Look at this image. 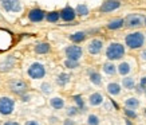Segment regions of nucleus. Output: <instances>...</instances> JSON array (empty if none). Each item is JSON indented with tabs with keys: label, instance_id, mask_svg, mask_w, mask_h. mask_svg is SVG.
<instances>
[{
	"label": "nucleus",
	"instance_id": "obj_1",
	"mask_svg": "<svg viewBox=\"0 0 146 125\" xmlns=\"http://www.w3.org/2000/svg\"><path fill=\"white\" fill-rule=\"evenodd\" d=\"M107 58L114 61V59H119L121 57L125 55V47L121 43H111L106 50Z\"/></svg>",
	"mask_w": 146,
	"mask_h": 125
},
{
	"label": "nucleus",
	"instance_id": "obj_2",
	"mask_svg": "<svg viewBox=\"0 0 146 125\" xmlns=\"http://www.w3.org/2000/svg\"><path fill=\"white\" fill-rule=\"evenodd\" d=\"M145 42V36L141 32H134V34H129L126 36V45L130 49H139L141 46H143Z\"/></svg>",
	"mask_w": 146,
	"mask_h": 125
},
{
	"label": "nucleus",
	"instance_id": "obj_3",
	"mask_svg": "<svg viewBox=\"0 0 146 125\" xmlns=\"http://www.w3.org/2000/svg\"><path fill=\"white\" fill-rule=\"evenodd\" d=\"M8 88L13 94H16V96H23L24 93H27L28 85H27V82H24L23 80H12V81H9Z\"/></svg>",
	"mask_w": 146,
	"mask_h": 125
},
{
	"label": "nucleus",
	"instance_id": "obj_4",
	"mask_svg": "<svg viewBox=\"0 0 146 125\" xmlns=\"http://www.w3.org/2000/svg\"><path fill=\"white\" fill-rule=\"evenodd\" d=\"M15 109V101L9 97H0V114L9 116Z\"/></svg>",
	"mask_w": 146,
	"mask_h": 125
},
{
	"label": "nucleus",
	"instance_id": "obj_5",
	"mask_svg": "<svg viewBox=\"0 0 146 125\" xmlns=\"http://www.w3.org/2000/svg\"><path fill=\"white\" fill-rule=\"evenodd\" d=\"M28 76L31 77L32 80H40L46 76V67L39 62L32 63L31 66L28 67Z\"/></svg>",
	"mask_w": 146,
	"mask_h": 125
},
{
	"label": "nucleus",
	"instance_id": "obj_6",
	"mask_svg": "<svg viewBox=\"0 0 146 125\" xmlns=\"http://www.w3.org/2000/svg\"><path fill=\"white\" fill-rule=\"evenodd\" d=\"M0 4L7 12H19L22 9L20 0H0Z\"/></svg>",
	"mask_w": 146,
	"mask_h": 125
},
{
	"label": "nucleus",
	"instance_id": "obj_7",
	"mask_svg": "<svg viewBox=\"0 0 146 125\" xmlns=\"http://www.w3.org/2000/svg\"><path fill=\"white\" fill-rule=\"evenodd\" d=\"M64 53H66V57L68 59H74V61H79L80 57H82V54H83V50H82V47H79V46H68V47H66L64 49Z\"/></svg>",
	"mask_w": 146,
	"mask_h": 125
},
{
	"label": "nucleus",
	"instance_id": "obj_8",
	"mask_svg": "<svg viewBox=\"0 0 146 125\" xmlns=\"http://www.w3.org/2000/svg\"><path fill=\"white\" fill-rule=\"evenodd\" d=\"M44 18H46V12L40 8H34L28 12V19H30L32 23H39Z\"/></svg>",
	"mask_w": 146,
	"mask_h": 125
},
{
	"label": "nucleus",
	"instance_id": "obj_9",
	"mask_svg": "<svg viewBox=\"0 0 146 125\" xmlns=\"http://www.w3.org/2000/svg\"><path fill=\"white\" fill-rule=\"evenodd\" d=\"M60 15V19L64 20V22H74V19H75L76 13H75V9L71 8V7H64V8L59 12Z\"/></svg>",
	"mask_w": 146,
	"mask_h": 125
},
{
	"label": "nucleus",
	"instance_id": "obj_10",
	"mask_svg": "<svg viewBox=\"0 0 146 125\" xmlns=\"http://www.w3.org/2000/svg\"><path fill=\"white\" fill-rule=\"evenodd\" d=\"M119 5H121V3L118 0H106L105 3H102L99 11H101V12H111V11H114V9L118 8Z\"/></svg>",
	"mask_w": 146,
	"mask_h": 125
},
{
	"label": "nucleus",
	"instance_id": "obj_11",
	"mask_svg": "<svg viewBox=\"0 0 146 125\" xmlns=\"http://www.w3.org/2000/svg\"><path fill=\"white\" fill-rule=\"evenodd\" d=\"M102 47H103V43H102V40H99V39L90 40L89 45H87V50H89V53L93 54V55H97V54L101 53Z\"/></svg>",
	"mask_w": 146,
	"mask_h": 125
},
{
	"label": "nucleus",
	"instance_id": "obj_12",
	"mask_svg": "<svg viewBox=\"0 0 146 125\" xmlns=\"http://www.w3.org/2000/svg\"><path fill=\"white\" fill-rule=\"evenodd\" d=\"M15 62H16L15 57H12V55L7 57V58L3 61V62L0 63V72H1V73H5V72L12 70L13 66H15Z\"/></svg>",
	"mask_w": 146,
	"mask_h": 125
},
{
	"label": "nucleus",
	"instance_id": "obj_13",
	"mask_svg": "<svg viewBox=\"0 0 146 125\" xmlns=\"http://www.w3.org/2000/svg\"><path fill=\"white\" fill-rule=\"evenodd\" d=\"M125 23L127 24V27H139L143 23V18L141 15H130V16H127Z\"/></svg>",
	"mask_w": 146,
	"mask_h": 125
},
{
	"label": "nucleus",
	"instance_id": "obj_14",
	"mask_svg": "<svg viewBox=\"0 0 146 125\" xmlns=\"http://www.w3.org/2000/svg\"><path fill=\"white\" fill-rule=\"evenodd\" d=\"M50 105L55 109V110H60L64 108V100L62 97H52L50 100Z\"/></svg>",
	"mask_w": 146,
	"mask_h": 125
},
{
	"label": "nucleus",
	"instance_id": "obj_15",
	"mask_svg": "<svg viewBox=\"0 0 146 125\" xmlns=\"http://www.w3.org/2000/svg\"><path fill=\"white\" fill-rule=\"evenodd\" d=\"M89 102L91 106H98L103 102V96L101 93H93L89 97Z\"/></svg>",
	"mask_w": 146,
	"mask_h": 125
},
{
	"label": "nucleus",
	"instance_id": "obj_16",
	"mask_svg": "<svg viewBox=\"0 0 146 125\" xmlns=\"http://www.w3.org/2000/svg\"><path fill=\"white\" fill-rule=\"evenodd\" d=\"M71 80V76L67 74V73H60L59 76L56 77V84L59 86H66Z\"/></svg>",
	"mask_w": 146,
	"mask_h": 125
},
{
	"label": "nucleus",
	"instance_id": "obj_17",
	"mask_svg": "<svg viewBox=\"0 0 146 125\" xmlns=\"http://www.w3.org/2000/svg\"><path fill=\"white\" fill-rule=\"evenodd\" d=\"M50 50H51V46L48 43H39V45L35 46L36 54H47V53H50Z\"/></svg>",
	"mask_w": 146,
	"mask_h": 125
},
{
	"label": "nucleus",
	"instance_id": "obj_18",
	"mask_svg": "<svg viewBox=\"0 0 146 125\" xmlns=\"http://www.w3.org/2000/svg\"><path fill=\"white\" fill-rule=\"evenodd\" d=\"M70 39L72 40L74 43H80V42H83V40L86 39V32L78 31V32H75V34H71Z\"/></svg>",
	"mask_w": 146,
	"mask_h": 125
},
{
	"label": "nucleus",
	"instance_id": "obj_19",
	"mask_svg": "<svg viewBox=\"0 0 146 125\" xmlns=\"http://www.w3.org/2000/svg\"><path fill=\"white\" fill-rule=\"evenodd\" d=\"M123 24H125L123 19H115V20H111V22L107 24V28H110V30H117V28H121Z\"/></svg>",
	"mask_w": 146,
	"mask_h": 125
},
{
	"label": "nucleus",
	"instance_id": "obj_20",
	"mask_svg": "<svg viewBox=\"0 0 146 125\" xmlns=\"http://www.w3.org/2000/svg\"><path fill=\"white\" fill-rule=\"evenodd\" d=\"M75 13L79 16H86V15H89V7L86 4H78L75 8Z\"/></svg>",
	"mask_w": 146,
	"mask_h": 125
},
{
	"label": "nucleus",
	"instance_id": "obj_21",
	"mask_svg": "<svg viewBox=\"0 0 146 125\" xmlns=\"http://www.w3.org/2000/svg\"><path fill=\"white\" fill-rule=\"evenodd\" d=\"M59 18H60V15H59L58 11H52V12H48L46 15V19H47V22H50V23H56L58 20H59Z\"/></svg>",
	"mask_w": 146,
	"mask_h": 125
},
{
	"label": "nucleus",
	"instance_id": "obj_22",
	"mask_svg": "<svg viewBox=\"0 0 146 125\" xmlns=\"http://www.w3.org/2000/svg\"><path fill=\"white\" fill-rule=\"evenodd\" d=\"M107 92H109L111 96H117V94L121 93V86L118 85V84H109Z\"/></svg>",
	"mask_w": 146,
	"mask_h": 125
},
{
	"label": "nucleus",
	"instance_id": "obj_23",
	"mask_svg": "<svg viewBox=\"0 0 146 125\" xmlns=\"http://www.w3.org/2000/svg\"><path fill=\"white\" fill-rule=\"evenodd\" d=\"M103 72L106 73V74H109V76H114L117 69H115V66L113 63H105L103 65Z\"/></svg>",
	"mask_w": 146,
	"mask_h": 125
},
{
	"label": "nucleus",
	"instance_id": "obj_24",
	"mask_svg": "<svg viewBox=\"0 0 146 125\" xmlns=\"http://www.w3.org/2000/svg\"><path fill=\"white\" fill-rule=\"evenodd\" d=\"M90 81L93 82L94 85H101L102 84V78L101 76L95 72H90Z\"/></svg>",
	"mask_w": 146,
	"mask_h": 125
},
{
	"label": "nucleus",
	"instance_id": "obj_25",
	"mask_svg": "<svg viewBox=\"0 0 146 125\" xmlns=\"http://www.w3.org/2000/svg\"><path fill=\"white\" fill-rule=\"evenodd\" d=\"M118 72H119L121 76H126V74H129V72H130V65L126 62H122L118 66Z\"/></svg>",
	"mask_w": 146,
	"mask_h": 125
},
{
	"label": "nucleus",
	"instance_id": "obj_26",
	"mask_svg": "<svg viewBox=\"0 0 146 125\" xmlns=\"http://www.w3.org/2000/svg\"><path fill=\"white\" fill-rule=\"evenodd\" d=\"M122 84H123V88H126V89H133L135 86V81H134V78L127 77V78H123Z\"/></svg>",
	"mask_w": 146,
	"mask_h": 125
},
{
	"label": "nucleus",
	"instance_id": "obj_27",
	"mask_svg": "<svg viewBox=\"0 0 146 125\" xmlns=\"http://www.w3.org/2000/svg\"><path fill=\"white\" fill-rule=\"evenodd\" d=\"M72 100L75 101L76 108H78V109L84 110V101H83V98H82V96H74V97H72Z\"/></svg>",
	"mask_w": 146,
	"mask_h": 125
},
{
	"label": "nucleus",
	"instance_id": "obj_28",
	"mask_svg": "<svg viewBox=\"0 0 146 125\" xmlns=\"http://www.w3.org/2000/svg\"><path fill=\"white\" fill-rule=\"evenodd\" d=\"M64 66L67 69H76V67H79V62L78 61H74V59H68L67 58L64 61Z\"/></svg>",
	"mask_w": 146,
	"mask_h": 125
},
{
	"label": "nucleus",
	"instance_id": "obj_29",
	"mask_svg": "<svg viewBox=\"0 0 146 125\" xmlns=\"http://www.w3.org/2000/svg\"><path fill=\"white\" fill-rule=\"evenodd\" d=\"M138 105H139V102H138L137 98H127L126 100V106H127L129 109H135V108H138Z\"/></svg>",
	"mask_w": 146,
	"mask_h": 125
},
{
	"label": "nucleus",
	"instance_id": "obj_30",
	"mask_svg": "<svg viewBox=\"0 0 146 125\" xmlns=\"http://www.w3.org/2000/svg\"><path fill=\"white\" fill-rule=\"evenodd\" d=\"M40 89H42V93L43 94H50L52 92V86H51V84H48V82H44V84H42Z\"/></svg>",
	"mask_w": 146,
	"mask_h": 125
},
{
	"label": "nucleus",
	"instance_id": "obj_31",
	"mask_svg": "<svg viewBox=\"0 0 146 125\" xmlns=\"http://www.w3.org/2000/svg\"><path fill=\"white\" fill-rule=\"evenodd\" d=\"M66 113H67V116L68 117H74V116H76V114L79 113V109H78L76 106H70V108H67Z\"/></svg>",
	"mask_w": 146,
	"mask_h": 125
},
{
	"label": "nucleus",
	"instance_id": "obj_32",
	"mask_svg": "<svg viewBox=\"0 0 146 125\" xmlns=\"http://www.w3.org/2000/svg\"><path fill=\"white\" fill-rule=\"evenodd\" d=\"M87 124L89 125H99V118L95 114H90L87 118Z\"/></svg>",
	"mask_w": 146,
	"mask_h": 125
},
{
	"label": "nucleus",
	"instance_id": "obj_33",
	"mask_svg": "<svg viewBox=\"0 0 146 125\" xmlns=\"http://www.w3.org/2000/svg\"><path fill=\"white\" fill-rule=\"evenodd\" d=\"M125 113H126V116H129L130 118H135V117H137V113L134 112V110H131V109H129V108L125 110Z\"/></svg>",
	"mask_w": 146,
	"mask_h": 125
},
{
	"label": "nucleus",
	"instance_id": "obj_34",
	"mask_svg": "<svg viewBox=\"0 0 146 125\" xmlns=\"http://www.w3.org/2000/svg\"><path fill=\"white\" fill-rule=\"evenodd\" d=\"M63 125H75V121H72L71 118H66L64 122H63Z\"/></svg>",
	"mask_w": 146,
	"mask_h": 125
},
{
	"label": "nucleus",
	"instance_id": "obj_35",
	"mask_svg": "<svg viewBox=\"0 0 146 125\" xmlns=\"http://www.w3.org/2000/svg\"><path fill=\"white\" fill-rule=\"evenodd\" d=\"M26 125H40V124L36 120H30V121H27L26 122Z\"/></svg>",
	"mask_w": 146,
	"mask_h": 125
},
{
	"label": "nucleus",
	"instance_id": "obj_36",
	"mask_svg": "<svg viewBox=\"0 0 146 125\" xmlns=\"http://www.w3.org/2000/svg\"><path fill=\"white\" fill-rule=\"evenodd\" d=\"M3 125H20V124L16 122V121H7V122H4Z\"/></svg>",
	"mask_w": 146,
	"mask_h": 125
},
{
	"label": "nucleus",
	"instance_id": "obj_37",
	"mask_svg": "<svg viewBox=\"0 0 146 125\" xmlns=\"http://www.w3.org/2000/svg\"><path fill=\"white\" fill-rule=\"evenodd\" d=\"M50 122H51V124H56L58 118H56V117H50Z\"/></svg>",
	"mask_w": 146,
	"mask_h": 125
},
{
	"label": "nucleus",
	"instance_id": "obj_38",
	"mask_svg": "<svg viewBox=\"0 0 146 125\" xmlns=\"http://www.w3.org/2000/svg\"><path fill=\"white\" fill-rule=\"evenodd\" d=\"M141 58H142V61H145L146 62V50H143L141 53Z\"/></svg>",
	"mask_w": 146,
	"mask_h": 125
},
{
	"label": "nucleus",
	"instance_id": "obj_39",
	"mask_svg": "<svg viewBox=\"0 0 146 125\" xmlns=\"http://www.w3.org/2000/svg\"><path fill=\"white\" fill-rule=\"evenodd\" d=\"M141 85H142V86H146V77H143V78H142Z\"/></svg>",
	"mask_w": 146,
	"mask_h": 125
},
{
	"label": "nucleus",
	"instance_id": "obj_40",
	"mask_svg": "<svg viewBox=\"0 0 146 125\" xmlns=\"http://www.w3.org/2000/svg\"><path fill=\"white\" fill-rule=\"evenodd\" d=\"M126 125H131V121H129V120H126Z\"/></svg>",
	"mask_w": 146,
	"mask_h": 125
},
{
	"label": "nucleus",
	"instance_id": "obj_41",
	"mask_svg": "<svg viewBox=\"0 0 146 125\" xmlns=\"http://www.w3.org/2000/svg\"><path fill=\"white\" fill-rule=\"evenodd\" d=\"M145 24H146V19H145Z\"/></svg>",
	"mask_w": 146,
	"mask_h": 125
},
{
	"label": "nucleus",
	"instance_id": "obj_42",
	"mask_svg": "<svg viewBox=\"0 0 146 125\" xmlns=\"http://www.w3.org/2000/svg\"><path fill=\"white\" fill-rule=\"evenodd\" d=\"M145 92H146V89H145Z\"/></svg>",
	"mask_w": 146,
	"mask_h": 125
},
{
	"label": "nucleus",
	"instance_id": "obj_43",
	"mask_svg": "<svg viewBox=\"0 0 146 125\" xmlns=\"http://www.w3.org/2000/svg\"><path fill=\"white\" fill-rule=\"evenodd\" d=\"M0 125H1V124H0Z\"/></svg>",
	"mask_w": 146,
	"mask_h": 125
}]
</instances>
